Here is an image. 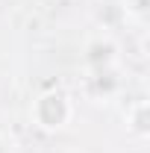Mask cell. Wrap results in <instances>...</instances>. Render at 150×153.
<instances>
[{"label": "cell", "mask_w": 150, "mask_h": 153, "mask_svg": "<svg viewBox=\"0 0 150 153\" xmlns=\"http://www.w3.org/2000/svg\"><path fill=\"white\" fill-rule=\"evenodd\" d=\"M30 121L36 124L41 133H62L74 121V100L65 91H41L30 103Z\"/></svg>", "instance_id": "6da1fadb"}, {"label": "cell", "mask_w": 150, "mask_h": 153, "mask_svg": "<svg viewBox=\"0 0 150 153\" xmlns=\"http://www.w3.org/2000/svg\"><path fill=\"white\" fill-rule=\"evenodd\" d=\"M82 62H85L88 74L118 68V41H115L112 36H106V33L88 38V44H85V50H82Z\"/></svg>", "instance_id": "7a4b0ae2"}, {"label": "cell", "mask_w": 150, "mask_h": 153, "mask_svg": "<svg viewBox=\"0 0 150 153\" xmlns=\"http://www.w3.org/2000/svg\"><path fill=\"white\" fill-rule=\"evenodd\" d=\"M127 133L138 141H144L150 135V109H147V100H138L127 109Z\"/></svg>", "instance_id": "3957f363"}, {"label": "cell", "mask_w": 150, "mask_h": 153, "mask_svg": "<svg viewBox=\"0 0 150 153\" xmlns=\"http://www.w3.org/2000/svg\"><path fill=\"white\" fill-rule=\"evenodd\" d=\"M0 153H15L12 150V138L3 133V130H0Z\"/></svg>", "instance_id": "277c9868"}, {"label": "cell", "mask_w": 150, "mask_h": 153, "mask_svg": "<svg viewBox=\"0 0 150 153\" xmlns=\"http://www.w3.org/2000/svg\"><path fill=\"white\" fill-rule=\"evenodd\" d=\"M71 153H82V150H71Z\"/></svg>", "instance_id": "5b68a950"}]
</instances>
